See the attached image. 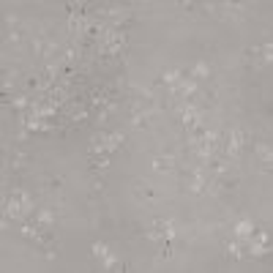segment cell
<instances>
[{"label":"cell","mask_w":273,"mask_h":273,"mask_svg":"<svg viewBox=\"0 0 273 273\" xmlns=\"http://www.w3.org/2000/svg\"><path fill=\"white\" fill-rule=\"evenodd\" d=\"M205 77H210V66L205 63V60H200V63H194L191 66V79H205Z\"/></svg>","instance_id":"1"},{"label":"cell","mask_w":273,"mask_h":273,"mask_svg":"<svg viewBox=\"0 0 273 273\" xmlns=\"http://www.w3.org/2000/svg\"><path fill=\"white\" fill-rule=\"evenodd\" d=\"M235 235L238 238H251V235H254V224H251L249 219H240L235 224Z\"/></svg>","instance_id":"2"}]
</instances>
